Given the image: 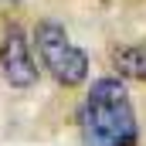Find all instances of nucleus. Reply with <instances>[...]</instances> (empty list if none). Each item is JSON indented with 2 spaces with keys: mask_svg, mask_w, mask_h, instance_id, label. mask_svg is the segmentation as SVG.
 <instances>
[{
  "mask_svg": "<svg viewBox=\"0 0 146 146\" xmlns=\"http://www.w3.org/2000/svg\"><path fill=\"white\" fill-rule=\"evenodd\" d=\"M78 136L82 146H136L139 122L122 78H95L78 106Z\"/></svg>",
  "mask_w": 146,
  "mask_h": 146,
  "instance_id": "obj_1",
  "label": "nucleus"
},
{
  "mask_svg": "<svg viewBox=\"0 0 146 146\" xmlns=\"http://www.w3.org/2000/svg\"><path fill=\"white\" fill-rule=\"evenodd\" d=\"M31 44H34L37 58H41V68L51 75L58 85L65 88H78L88 82V54L85 48H78L72 41V34L65 31V24L44 17L37 21L34 31H31Z\"/></svg>",
  "mask_w": 146,
  "mask_h": 146,
  "instance_id": "obj_2",
  "label": "nucleus"
},
{
  "mask_svg": "<svg viewBox=\"0 0 146 146\" xmlns=\"http://www.w3.org/2000/svg\"><path fill=\"white\" fill-rule=\"evenodd\" d=\"M37 58H34V44L17 24H10L3 37H0V78L10 88H31L37 82Z\"/></svg>",
  "mask_w": 146,
  "mask_h": 146,
  "instance_id": "obj_3",
  "label": "nucleus"
},
{
  "mask_svg": "<svg viewBox=\"0 0 146 146\" xmlns=\"http://www.w3.org/2000/svg\"><path fill=\"white\" fill-rule=\"evenodd\" d=\"M112 68L122 78L146 85V41H129V44L112 48Z\"/></svg>",
  "mask_w": 146,
  "mask_h": 146,
  "instance_id": "obj_4",
  "label": "nucleus"
}]
</instances>
